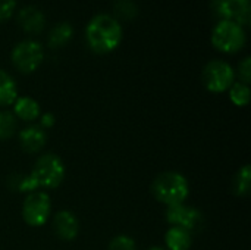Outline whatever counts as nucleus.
Listing matches in <instances>:
<instances>
[{"instance_id":"f257e3e1","label":"nucleus","mask_w":251,"mask_h":250,"mask_svg":"<svg viewBox=\"0 0 251 250\" xmlns=\"http://www.w3.org/2000/svg\"><path fill=\"white\" fill-rule=\"evenodd\" d=\"M65 178V165L62 159L54 153H46L40 156L32 171L28 175H22L18 192L32 193L38 187L43 189H56Z\"/></svg>"},{"instance_id":"f03ea898","label":"nucleus","mask_w":251,"mask_h":250,"mask_svg":"<svg viewBox=\"0 0 251 250\" xmlns=\"http://www.w3.org/2000/svg\"><path fill=\"white\" fill-rule=\"evenodd\" d=\"M85 37L96 53H109L115 50L122 40V27L118 19L107 13L93 16L85 28Z\"/></svg>"},{"instance_id":"7ed1b4c3","label":"nucleus","mask_w":251,"mask_h":250,"mask_svg":"<svg viewBox=\"0 0 251 250\" xmlns=\"http://www.w3.org/2000/svg\"><path fill=\"white\" fill-rule=\"evenodd\" d=\"M151 193L156 200L166 206H175L181 205L187 200L190 194V186L187 178L175 171H168L159 174L153 184H151Z\"/></svg>"},{"instance_id":"20e7f679","label":"nucleus","mask_w":251,"mask_h":250,"mask_svg":"<svg viewBox=\"0 0 251 250\" xmlns=\"http://www.w3.org/2000/svg\"><path fill=\"white\" fill-rule=\"evenodd\" d=\"M213 46L225 53H235L246 44V32L243 27L234 21L222 19L212 31Z\"/></svg>"},{"instance_id":"39448f33","label":"nucleus","mask_w":251,"mask_h":250,"mask_svg":"<svg viewBox=\"0 0 251 250\" xmlns=\"http://www.w3.org/2000/svg\"><path fill=\"white\" fill-rule=\"evenodd\" d=\"M235 72L232 66L221 59L210 60L203 69V84L209 91L224 93L234 84Z\"/></svg>"},{"instance_id":"423d86ee","label":"nucleus","mask_w":251,"mask_h":250,"mask_svg":"<svg viewBox=\"0 0 251 250\" xmlns=\"http://www.w3.org/2000/svg\"><path fill=\"white\" fill-rule=\"evenodd\" d=\"M51 212L50 197L44 192H32L24 200L22 205V218L31 227H41L44 225Z\"/></svg>"},{"instance_id":"0eeeda50","label":"nucleus","mask_w":251,"mask_h":250,"mask_svg":"<svg viewBox=\"0 0 251 250\" xmlns=\"http://www.w3.org/2000/svg\"><path fill=\"white\" fill-rule=\"evenodd\" d=\"M43 46L34 40H24L18 43L12 50V62L22 74L34 72L43 62Z\"/></svg>"},{"instance_id":"6e6552de","label":"nucleus","mask_w":251,"mask_h":250,"mask_svg":"<svg viewBox=\"0 0 251 250\" xmlns=\"http://www.w3.org/2000/svg\"><path fill=\"white\" fill-rule=\"evenodd\" d=\"M166 221L172 224V227H179L187 230L188 233H196L201 230L204 225V218L201 212L196 208L187 206L184 203L168 206L166 209Z\"/></svg>"},{"instance_id":"1a4fd4ad","label":"nucleus","mask_w":251,"mask_h":250,"mask_svg":"<svg viewBox=\"0 0 251 250\" xmlns=\"http://www.w3.org/2000/svg\"><path fill=\"white\" fill-rule=\"evenodd\" d=\"M213 12L222 19L247 25L250 22V0H212Z\"/></svg>"},{"instance_id":"9d476101","label":"nucleus","mask_w":251,"mask_h":250,"mask_svg":"<svg viewBox=\"0 0 251 250\" xmlns=\"http://www.w3.org/2000/svg\"><path fill=\"white\" fill-rule=\"evenodd\" d=\"M53 230H54V234L60 240L71 242L76 239L78 231H79L78 218L71 211H60L53 218Z\"/></svg>"},{"instance_id":"9b49d317","label":"nucleus","mask_w":251,"mask_h":250,"mask_svg":"<svg viewBox=\"0 0 251 250\" xmlns=\"http://www.w3.org/2000/svg\"><path fill=\"white\" fill-rule=\"evenodd\" d=\"M46 133L40 125H29L19 133V144L26 153H38L46 144Z\"/></svg>"},{"instance_id":"f8f14e48","label":"nucleus","mask_w":251,"mask_h":250,"mask_svg":"<svg viewBox=\"0 0 251 250\" xmlns=\"http://www.w3.org/2000/svg\"><path fill=\"white\" fill-rule=\"evenodd\" d=\"M18 22L25 32L38 34L43 31L46 19H44L43 12L37 9L35 6H25L18 13Z\"/></svg>"},{"instance_id":"ddd939ff","label":"nucleus","mask_w":251,"mask_h":250,"mask_svg":"<svg viewBox=\"0 0 251 250\" xmlns=\"http://www.w3.org/2000/svg\"><path fill=\"white\" fill-rule=\"evenodd\" d=\"M13 115L22 121L32 122L40 116V105L32 97H18L13 103Z\"/></svg>"},{"instance_id":"4468645a","label":"nucleus","mask_w":251,"mask_h":250,"mask_svg":"<svg viewBox=\"0 0 251 250\" xmlns=\"http://www.w3.org/2000/svg\"><path fill=\"white\" fill-rule=\"evenodd\" d=\"M165 243L169 250H190L193 245V236L184 228L171 227L165 234Z\"/></svg>"},{"instance_id":"2eb2a0df","label":"nucleus","mask_w":251,"mask_h":250,"mask_svg":"<svg viewBox=\"0 0 251 250\" xmlns=\"http://www.w3.org/2000/svg\"><path fill=\"white\" fill-rule=\"evenodd\" d=\"M18 99V87L15 80L0 69V106H10Z\"/></svg>"},{"instance_id":"dca6fc26","label":"nucleus","mask_w":251,"mask_h":250,"mask_svg":"<svg viewBox=\"0 0 251 250\" xmlns=\"http://www.w3.org/2000/svg\"><path fill=\"white\" fill-rule=\"evenodd\" d=\"M72 37V27L68 22L56 24L49 32V46L50 47H60L66 44Z\"/></svg>"},{"instance_id":"f3484780","label":"nucleus","mask_w":251,"mask_h":250,"mask_svg":"<svg viewBox=\"0 0 251 250\" xmlns=\"http://www.w3.org/2000/svg\"><path fill=\"white\" fill-rule=\"evenodd\" d=\"M234 193L237 196H249L251 190V169L250 165H244L235 175L232 184Z\"/></svg>"},{"instance_id":"a211bd4d","label":"nucleus","mask_w":251,"mask_h":250,"mask_svg":"<svg viewBox=\"0 0 251 250\" xmlns=\"http://www.w3.org/2000/svg\"><path fill=\"white\" fill-rule=\"evenodd\" d=\"M229 99L234 105L243 108L250 102V87L244 83H234L229 87Z\"/></svg>"},{"instance_id":"6ab92c4d","label":"nucleus","mask_w":251,"mask_h":250,"mask_svg":"<svg viewBox=\"0 0 251 250\" xmlns=\"http://www.w3.org/2000/svg\"><path fill=\"white\" fill-rule=\"evenodd\" d=\"M16 116L9 111H0V140H7L16 133Z\"/></svg>"},{"instance_id":"aec40b11","label":"nucleus","mask_w":251,"mask_h":250,"mask_svg":"<svg viewBox=\"0 0 251 250\" xmlns=\"http://www.w3.org/2000/svg\"><path fill=\"white\" fill-rule=\"evenodd\" d=\"M115 12L119 18L132 19L137 15V4L134 0H115Z\"/></svg>"},{"instance_id":"412c9836","label":"nucleus","mask_w":251,"mask_h":250,"mask_svg":"<svg viewBox=\"0 0 251 250\" xmlns=\"http://www.w3.org/2000/svg\"><path fill=\"white\" fill-rule=\"evenodd\" d=\"M109 250H137V245L129 236L121 234L112 239L109 243Z\"/></svg>"},{"instance_id":"4be33fe9","label":"nucleus","mask_w":251,"mask_h":250,"mask_svg":"<svg viewBox=\"0 0 251 250\" xmlns=\"http://www.w3.org/2000/svg\"><path fill=\"white\" fill-rule=\"evenodd\" d=\"M238 75L241 78V83L247 84L251 81V59L247 56L243 59V62L238 65Z\"/></svg>"},{"instance_id":"5701e85b","label":"nucleus","mask_w":251,"mask_h":250,"mask_svg":"<svg viewBox=\"0 0 251 250\" xmlns=\"http://www.w3.org/2000/svg\"><path fill=\"white\" fill-rule=\"evenodd\" d=\"M16 7V0H0V22L12 16Z\"/></svg>"},{"instance_id":"b1692460","label":"nucleus","mask_w":251,"mask_h":250,"mask_svg":"<svg viewBox=\"0 0 251 250\" xmlns=\"http://www.w3.org/2000/svg\"><path fill=\"white\" fill-rule=\"evenodd\" d=\"M53 124H54V115H51V113L41 115V118H40L41 128H50V127H53Z\"/></svg>"},{"instance_id":"393cba45","label":"nucleus","mask_w":251,"mask_h":250,"mask_svg":"<svg viewBox=\"0 0 251 250\" xmlns=\"http://www.w3.org/2000/svg\"><path fill=\"white\" fill-rule=\"evenodd\" d=\"M149 250H166V249H163V248H157V246H154V248H150Z\"/></svg>"}]
</instances>
